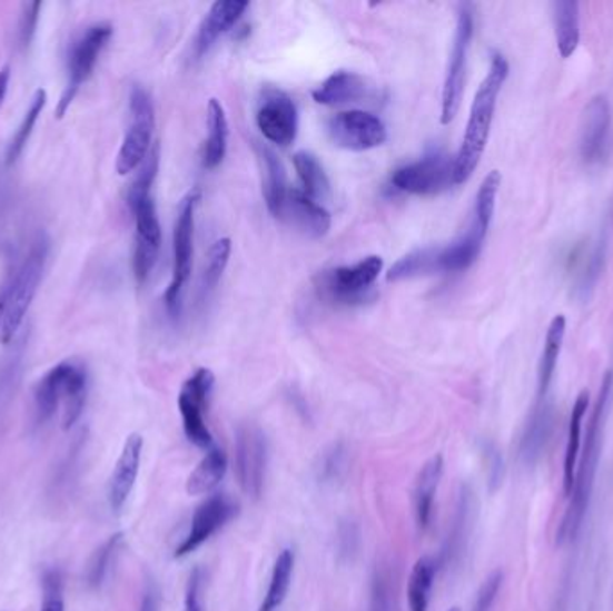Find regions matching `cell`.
Masks as SVG:
<instances>
[{
  "label": "cell",
  "mask_w": 613,
  "mask_h": 611,
  "mask_svg": "<svg viewBox=\"0 0 613 611\" xmlns=\"http://www.w3.org/2000/svg\"><path fill=\"white\" fill-rule=\"evenodd\" d=\"M122 542H125V534L116 533L93 552L92 560L88 563L87 575H85L90 589H99L105 583Z\"/></svg>",
  "instance_id": "obj_34"
},
{
  "label": "cell",
  "mask_w": 613,
  "mask_h": 611,
  "mask_svg": "<svg viewBox=\"0 0 613 611\" xmlns=\"http://www.w3.org/2000/svg\"><path fill=\"white\" fill-rule=\"evenodd\" d=\"M214 384H216L214 373L208 368H199L185 381L178 395V410H180L185 436L192 445L205 451L214 446L212 433L205 422Z\"/></svg>",
  "instance_id": "obj_9"
},
{
  "label": "cell",
  "mask_w": 613,
  "mask_h": 611,
  "mask_svg": "<svg viewBox=\"0 0 613 611\" xmlns=\"http://www.w3.org/2000/svg\"><path fill=\"white\" fill-rule=\"evenodd\" d=\"M144 440L140 434H129L122 446L116 469L111 474L108 486V502L111 510L120 511L134 492L135 483L139 477L140 461H142Z\"/></svg>",
  "instance_id": "obj_19"
},
{
  "label": "cell",
  "mask_w": 613,
  "mask_h": 611,
  "mask_svg": "<svg viewBox=\"0 0 613 611\" xmlns=\"http://www.w3.org/2000/svg\"><path fill=\"white\" fill-rule=\"evenodd\" d=\"M556 47L563 60L571 58L580 46V4L574 0L553 2Z\"/></svg>",
  "instance_id": "obj_25"
},
{
  "label": "cell",
  "mask_w": 613,
  "mask_h": 611,
  "mask_svg": "<svg viewBox=\"0 0 613 611\" xmlns=\"http://www.w3.org/2000/svg\"><path fill=\"white\" fill-rule=\"evenodd\" d=\"M11 79V69L6 65L0 69V106L4 102L6 93H8V88H10Z\"/></svg>",
  "instance_id": "obj_48"
},
{
  "label": "cell",
  "mask_w": 613,
  "mask_h": 611,
  "mask_svg": "<svg viewBox=\"0 0 613 611\" xmlns=\"http://www.w3.org/2000/svg\"><path fill=\"white\" fill-rule=\"evenodd\" d=\"M208 137L205 142L204 166L205 169H216L221 166L228 148V119L221 101L210 99L207 110Z\"/></svg>",
  "instance_id": "obj_26"
},
{
  "label": "cell",
  "mask_w": 613,
  "mask_h": 611,
  "mask_svg": "<svg viewBox=\"0 0 613 611\" xmlns=\"http://www.w3.org/2000/svg\"><path fill=\"white\" fill-rule=\"evenodd\" d=\"M295 561L296 556L293 549H284L278 554L275 565H273L268 592H266V598H264L258 611H277L284 604L287 593H289L293 574H295Z\"/></svg>",
  "instance_id": "obj_29"
},
{
  "label": "cell",
  "mask_w": 613,
  "mask_h": 611,
  "mask_svg": "<svg viewBox=\"0 0 613 611\" xmlns=\"http://www.w3.org/2000/svg\"><path fill=\"white\" fill-rule=\"evenodd\" d=\"M507 76H510V63L501 52H494L486 78L483 79V83L475 92L471 116H468L465 135H463L462 148L454 157V181L456 185L466 184L479 166L484 149L488 144L498 96L506 83Z\"/></svg>",
  "instance_id": "obj_1"
},
{
  "label": "cell",
  "mask_w": 613,
  "mask_h": 611,
  "mask_svg": "<svg viewBox=\"0 0 613 611\" xmlns=\"http://www.w3.org/2000/svg\"><path fill=\"white\" fill-rule=\"evenodd\" d=\"M490 457V479L492 483H498L501 481V470H503V463H501V455L497 451H486Z\"/></svg>",
  "instance_id": "obj_47"
},
{
  "label": "cell",
  "mask_w": 613,
  "mask_h": 611,
  "mask_svg": "<svg viewBox=\"0 0 613 611\" xmlns=\"http://www.w3.org/2000/svg\"><path fill=\"white\" fill-rule=\"evenodd\" d=\"M427 273H434V249H419L401 258L387 273V280L398 282Z\"/></svg>",
  "instance_id": "obj_37"
},
{
  "label": "cell",
  "mask_w": 613,
  "mask_h": 611,
  "mask_svg": "<svg viewBox=\"0 0 613 611\" xmlns=\"http://www.w3.org/2000/svg\"><path fill=\"white\" fill-rule=\"evenodd\" d=\"M369 611H393L392 574L384 565L377 566L372 575Z\"/></svg>",
  "instance_id": "obj_40"
},
{
  "label": "cell",
  "mask_w": 613,
  "mask_h": 611,
  "mask_svg": "<svg viewBox=\"0 0 613 611\" xmlns=\"http://www.w3.org/2000/svg\"><path fill=\"white\" fill-rule=\"evenodd\" d=\"M128 205L134 211L135 228H137L134 254L135 278L139 284H144L151 275L152 267L157 266L161 246V226L152 196L129 199Z\"/></svg>",
  "instance_id": "obj_12"
},
{
  "label": "cell",
  "mask_w": 613,
  "mask_h": 611,
  "mask_svg": "<svg viewBox=\"0 0 613 611\" xmlns=\"http://www.w3.org/2000/svg\"><path fill=\"white\" fill-rule=\"evenodd\" d=\"M548 427H551V414L544 407V410L533 414L526 434H524V440H522V455L527 461L535 460L536 454L542 451V446L545 445V440L548 436Z\"/></svg>",
  "instance_id": "obj_38"
},
{
  "label": "cell",
  "mask_w": 613,
  "mask_h": 611,
  "mask_svg": "<svg viewBox=\"0 0 613 611\" xmlns=\"http://www.w3.org/2000/svg\"><path fill=\"white\" fill-rule=\"evenodd\" d=\"M368 97V85L365 78L348 70H337L328 76L313 92L314 101L323 106H342L359 102Z\"/></svg>",
  "instance_id": "obj_23"
},
{
  "label": "cell",
  "mask_w": 613,
  "mask_h": 611,
  "mask_svg": "<svg viewBox=\"0 0 613 611\" xmlns=\"http://www.w3.org/2000/svg\"><path fill=\"white\" fill-rule=\"evenodd\" d=\"M278 219H284L295 226L296 230H300L301 234L313 237V239H319L323 235H327L333 225L327 208L322 207L318 201H314L300 189L287 193L286 203H284Z\"/></svg>",
  "instance_id": "obj_18"
},
{
  "label": "cell",
  "mask_w": 613,
  "mask_h": 611,
  "mask_svg": "<svg viewBox=\"0 0 613 611\" xmlns=\"http://www.w3.org/2000/svg\"><path fill=\"white\" fill-rule=\"evenodd\" d=\"M257 126L269 142L287 148L298 135V110L280 88H264L258 99Z\"/></svg>",
  "instance_id": "obj_13"
},
{
  "label": "cell",
  "mask_w": 613,
  "mask_h": 611,
  "mask_svg": "<svg viewBox=\"0 0 613 611\" xmlns=\"http://www.w3.org/2000/svg\"><path fill=\"white\" fill-rule=\"evenodd\" d=\"M40 10H42V4H40V2H32V4H28L23 8V14L22 19H20L19 29L20 43H22L23 47L29 46L32 37H34Z\"/></svg>",
  "instance_id": "obj_44"
},
{
  "label": "cell",
  "mask_w": 613,
  "mask_h": 611,
  "mask_svg": "<svg viewBox=\"0 0 613 611\" xmlns=\"http://www.w3.org/2000/svg\"><path fill=\"white\" fill-rule=\"evenodd\" d=\"M248 6L246 0H219L216 2L199 28L196 43H194L196 56L207 55L223 35L236 28L240 17L248 10Z\"/></svg>",
  "instance_id": "obj_21"
},
{
  "label": "cell",
  "mask_w": 613,
  "mask_h": 611,
  "mask_svg": "<svg viewBox=\"0 0 613 611\" xmlns=\"http://www.w3.org/2000/svg\"><path fill=\"white\" fill-rule=\"evenodd\" d=\"M346 463H348V454H346V446L343 443L328 446L316 466L319 481L325 484L336 483L345 474Z\"/></svg>",
  "instance_id": "obj_39"
},
{
  "label": "cell",
  "mask_w": 613,
  "mask_h": 611,
  "mask_svg": "<svg viewBox=\"0 0 613 611\" xmlns=\"http://www.w3.org/2000/svg\"><path fill=\"white\" fill-rule=\"evenodd\" d=\"M139 611H158V595L155 590H149V592H146Z\"/></svg>",
  "instance_id": "obj_49"
},
{
  "label": "cell",
  "mask_w": 613,
  "mask_h": 611,
  "mask_svg": "<svg viewBox=\"0 0 613 611\" xmlns=\"http://www.w3.org/2000/svg\"><path fill=\"white\" fill-rule=\"evenodd\" d=\"M231 243L230 239H219L214 243L212 248L208 252L207 267H205L204 285L201 290L208 296L216 289L217 284L221 280L228 260H230Z\"/></svg>",
  "instance_id": "obj_36"
},
{
  "label": "cell",
  "mask_w": 613,
  "mask_h": 611,
  "mask_svg": "<svg viewBox=\"0 0 613 611\" xmlns=\"http://www.w3.org/2000/svg\"><path fill=\"white\" fill-rule=\"evenodd\" d=\"M395 189L416 196H434L447 190L454 181V157L445 151H431L422 160L401 167L392 176Z\"/></svg>",
  "instance_id": "obj_10"
},
{
  "label": "cell",
  "mask_w": 613,
  "mask_h": 611,
  "mask_svg": "<svg viewBox=\"0 0 613 611\" xmlns=\"http://www.w3.org/2000/svg\"><path fill=\"white\" fill-rule=\"evenodd\" d=\"M46 105L47 92L43 88H38L37 92L32 93L28 111H26V116H23L22 122H20L19 129H17V134L11 138L8 151H6V164H8V166L19 160L23 148H26V144H28L29 138H31L32 129H34V125H37L38 117L42 116Z\"/></svg>",
  "instance_id": "obj_33"
},
{
  "label": "cell",
  "mask_w": 613,
  "mask_h": 611,
  "mask_svg": "<svg viewBox=\"0 0 613 611\" xmlns=\"http://www.w3.org/2000/svg\"><path fill=\"white\" fill-rule=\"evenodd\" d=\"M612 110L604 96L592 97L583 110L580 131V155L586 164H600L610 146Z\"/></svg>",
  "instance_id": "obj_17"
},
{
  "label": "cell",
  "mask_w": 613,
  "mask_h": 611,
  "mask_svg": "<svg viewBox=\"0 0 613 611\" xmlns=\"http://www.w3.org/2000/svg\"><path fill=\"white\" fill-rule=\"evenodd\" d=\"M337 543H339V554L342 556H352L357 551V545H359V529L354 522H345V524L339 528V538H337Z\"/></svg>",
  "instance_id": "obj_45"
},
{
  "label": "cell",
  "mask_w": 613,
  "mask_h": 611,
  "mask_svg": "<svg viewBox=\"0 0 613 611\" xmlns=\"http://www.w3.org/2000/svg\"><path fill=\"white\" fill-rule=\"evenodd\" d=\"M111 35H113L111 23H93L90 28L85 29L72 42V46H70L69 63H67L69 78H67V87H65L60 102H58V108H56V117L58 119H61L67 114L69 106L72 105L76 96H78L79 88L83 87L88 79H90V76H92L97 61H99V56H101L105 47L110 42Z\"/></svg>",
  "instance_id": "obj_7"
},
{
  "label": "cell",
  "mask_w": 613,
  "mask_h": 611,
  "mask_svg": "<svg viewBox=\"0 0 613 611\" xmlns=\"http://www.w3.org/2000/svg\"><path fill=\"white\" fill-rule=\"evenodd\" d=\"M501 184H503V176L498 170H492L483 179L477 196H475L474 221L479 223L486 230H490V225L494 221L495 205H497Z\"/></svg>",
  "instance_id": "obj_35"
},
{
  "label": "cell",
  "mask_w": 613,
  "mask_h": 611,
  "mask_svg": "<svg viewBox=\"0 0 613 611\" xmlns=\"http://www.w3.org/2000/svg\"><path fill=\"white\" fill-rule=\"evenodd\" d=\"M184 611H205L204 607V572L194 569L189 583L185 589Z\"/></svg>",
  "instance_id": "obj_43"
},
{
  "label": "cell",
  "mask_w": 613,
  "mask_h": 611,
  "mask_svg": "<svg viewBox=\"0 0 613 611\" xmlns=\"http://www.w3.org/2000/svg\"><path fill=\"white\" fill-rule=\"evenodd\" d=\"M88 372L78 361H63L40 378L34 390L38 423H46L63 407V428L69 431L87 404Z\"/></svg>",
  "instance_id": "obj_3"
},
{
  "label": "cell",
  "mask_w": 613,
  "mask_h": 611,
  "mask_svg": "<svg viewBox=\"0 0 613 611\" xmlns=\"http://www.w3.org/2000/svg\"><path fill=\"white\" fill-rule=\"evenodd\" d=\"M260 157L264 161V170H266V181H264V198H266V205L268 210L271 211L273 217L280 216L284 203H286L287 193V179L286 169L281 166V161L278 160L275 152L269 149H260Z\"/></svg>",
  "instance_id": "obj_30"
},
{
  "label": "cell",
  "mask_w": 613,
  "mask_h": 611,
  "mask_svg": "<svg viewBox=\"0 0 613 611\" xmlns=\"http://www.w3.org/2000/svg\"><path fill=\"white\" fill-rule=\"evenodd\" d=\"M434 575H436V561L431 556L419 558L411 570L409 583H407L409 611L429 610Z\"/></svg>",
  "instance_id": "obj_32"
},
{
  "label": "cell",
  "mask_w": 613,
  "mask_h": 611,
  "mask_svg": "<svg viewBox=\"0 0 613 611\" xmlns=\"http://www.w3.org/2000/svg\"><path fill=\"white\" fill-rule=\"evenodd\" d=\"M199 203H201V190L196 187L185 196L176 217L175 235H172V280L164 296L167 313L171 317H180L185 284L189 282L190 272H192L194 225H196V210Z\"/></svg>",
  "instance_id": "obj_5"
},
{
  "label": "cell",
  "mask_w": 613,
  "mask_h": 611,
  "mask_svg": "<svg viewBox=\"0 0 613 611\" xmlns=\"http://www.w3.org/2000/svg\"><path fill=\"white\" fill-rule=\"evenodd\" d=\"M293 161H295L296 175L300 178L301 190L314 201L328 198L330 181L318 158L314 157L313 152L298 151L293 157Z\"/></svg>",
  "instance_id": "obj_31"
},
{
  "label": "cell",
  "mask_w": 613,
  "mask_h": 611,
  "mask_svg": "<svg viewBox=\"0 0 613 611\" xmlns=\"http://www.w3.org/2000/svg\"><path fill=\"white\" fill-rule=\"evenodd\" d=\"M504 574L501 570H495L494 574L490 575L488 580L484 581L481 587L477 599H475L474 610L472 611H490L494 607L497 599L498 590L503 587Z\"/></svg>",
  "instance_id": "obj_42"
},
{
  "label": "cell",
  "mask_w": 613,
  "mask_h": 611,
  "mask_svg": "<svg viewBox=\"0 0 613 611\" xmlns=\"http://www.w3.org/2000/svg\"><path fill=\"white\" fill-rule=\"evenodd\" d=\"M42 611H65L60 570H47L42 581Z\"/></svg>",
  "instance_id": "obj_41"
},
{
  "label": "cell",
  "mask_w": 613,
  "mask_h": 611,
  "mask_svg": "<svg viewBox=\"0 0 613 611\" xmlns=\"http://www.w3.org/2000/svg\"><path fill=\"white\" fill-rule=\"evenodd\" d=\"M448 611H462V610H459V608H457V607H454V608H451V610H448Z\"/></svg>",
  "instance_id": "obj_50"
},
{
  "label": "cell",
  "mask_w": 613,
  "mask_h": 611,
  "mask_svg": "<svg viewBox=\"0 0 613 611\" xmlns=\"http://www.w3.org/2000/svg\"><path fill=\"white\" fill-rule=\"evenodd\" d=\"M237 513H239V504L231 501L230 496L212 495L207 499L194 513L189 533L185 534L184 542L176 548V560L198 551L217 531H221L234 516H237Z\"/></svg>",
  "instance_id": "obj_16"
},
{
  "label": "cell",
  "mask_w": 613,
  "mask_h": 611,
  "mask_svg": "<svg viewBox=\"0 0 613 611\" xmlns=\"http://www.w3.org/2000/svg\"><path fill=\"white\" fill-rule=\"evenodd\" d=\"M11 275L0 284V331L4 325L6 311H8V302H10Z\"/></svg>",
  "instance_id": "obj_46"
},
{
  "label": "cell",
  "mask_w": 613,
  "mask_h": 611,
  "mask_svg": "<svg viewBox=\"0 0 613 611\" xmlns=\"http://www.w3.org/2000/svg\"><path fill=\"white\" fill-rule=\"evenodd\" d=\"M567 332V319L563 314L554 316L548 323L547 334H545L544 352L540 358L538 368V396L544 398L551 382H553L556 364H558L560 354H562L563 339Z\"/></svg>",
  "instance_id": "obj_28"
},
{
  "label": "cell",
  "mask_w": 613,
  "mask_h": 611,
  "mask_svg": "<svg viewBox=\"0 0 613 611\" xmlns=\"http://www.w3.org/2000/svg\"><path fill=\"white\" fill-rule=\"evenodd\" d=\"M443 475V457L434 455L422 466L416 475L413 504H415L416 525L419 531H427L433 522L434 499L438 492L439 481Z\"/></svg>",
  "instance_id": "obj_22"
},
{
  "label": "cell",
  "mask_w": 613,
  "mask_h": 611,
  "mask_svg": "<svg viewBox=\"0 0 613 611\" xmlns=\"http://www.w3.org/2000/svg\"><path fill=\"white\" fill-rule=\"evenodd\" d=\"M384 260L377 255L363 258L354 266L336 267L323 275V290L328 298L339 304H355L365 298L372 285L383 273Z\"/></svg>",
  "instance_id": "obj_15"
},
{
  "label": "cell",
  "mask_w": 613,
  "mask_h": 611,
  "mask_svg": "<svg viewBox=\"0 0 613 611\" xmlns=\"http://www.w3.org/2000/svg\"><path fill=\"white\" fill-rule=\"evenodd\" d=\"M268 442L255 423H243L236 433V472L246 495L258 499L264 490Z\"/></svg>",
  "instance_id": "obj_11"
},
{
  "label": "cell",
  "mask_w": 613,
  "mask_h": 611,
  "mask_svg": "<svg viewBox=\"0 0 613 611\" xmlns=\"http://www.w3.org/2000/svg\"><path fill=\"white\" fill-rule=\"evenodd\" d=\"M589 391H581L574 407H572L571 422H568L567 446H565V461H563V492L571 496L574 481H576L577 457H580L581 428L589 410Z\"/></svg>",
  "instance_id": "obj_24"
},
{
  "label": "cell",
  "mask_w": 613,
  "mask_h": 611,
  "mask_svg": "<svg viewBox=\"0 0 613 611\" xmlns=\"http://www.w3.org/2000/svg\"><path fill=\"white\" fill-rule=\"evenodd\" d=\"M228 460L219 446H210L204 460L199 461L198 466L192 470V474L187 479V493L190 496L207 495L216 490L217 484L221 483L226 474Z\"/></svg>",
  "instance_id": "obj_27"
},
{
  "label": "cell",
  "mask_w": 613,
  "mask_h": 611,
  "mask_svg": "<svg viewBox=\"0 0 613 611\" xmlns=\"http://www.w3.org/2000/svg\"><path fill=\"white\" fill-rule=\"evenodd\" d=\"M328 135L339 148L348 151H368L387 140L383 120L363 110L342 111L328 120Z\"/></svg>",
  "instance_id": "obj_14"
},
{
  "label": "cell",
  "mask_w": 613,
  "mask_h": 611,
  "mask_svg": "<svg viewBox=\"0 0 613 611\" xmlns=\"http://www.w3.org/2000/svg\"><path fill=\"white\" fill-rule=\"evenodd\" d=\"M474 38V10L471 4H462L457 13L456 32L452 43L451 60L442 92V125H451L456 119L465 90L466 63Z\"/></svg>",
  "instance_id": "obj_8"
},
{
  "label": "cell",
  "mask_w": 613,
  "mask_h": 611,
  "mask_svg": "<svg viewBox=\"0 0 613 611\" xmlns=\"http://www.w3.org/2000/svg\"><path fill=\"white\" fill-rule=\"evenodd\" d=\"M155 106L146 88L135 85L129 92V126L117 155V173L129 175L142 166L152 148Z\"/></svg>",
  "instance_id": "obj_6"
},
{
  "label": "cell",
  "mask_w": 613,
  "mask_h": 611,
  "mask_svg": "<svg viewBox=\"0 0 613 611\" xmlns=\"http://www.w3.org/2000/svg\"><path fill=\"white\" fill-rule=\"evenodd\" d=\"M613 373L609 372L604 375L603 384H601L600 396L592 410L591 422L586 428L585 446L581 454L580 466L576 470V481L571 493V504H568L567 513L563 519L558 531V542H567L572 538H576L580 533L581 524L585 519L586 507L591 502L592 487H594L595 470H597V461H600V443L603 436L604 416H606V407H609L610 395H612Z\"/></svg>",
  "instance_id": "obj_2"
},
{
  "label": "cell",
  "mask_w": 613,
  "mask_h": 611,
  "mask_svg": "<svg viewBox=\"0 0 613 611\" xmlns=\"http://www.w3.org/2000/svg\"><path fill=\"white\" fill-rule=\"evenodd\" d=\"M47 258H49V240L46 237H38L29 248L28 255L23 257L22 264L11 273L10 302L6 311L4 325L0 331V341L4 345H10L28 316L32 299L42 284Z\"/></svg>",
  "instance_id": "obj_4"
},
{
  "label": "cell",
  "mask_w": 613,
  "mask_h": 611,
  "mask_svg": "<svg viewBox=\"0 0 613 611\" xmlns=\"http://www.w3.org/2000/svg\"><path fill=\"white\" fill-rule=\"evenodd\" d=\"M488 230L479 223L472 221L462 239L448 244L447 248L434 249V273L465 272L479 257Z\"/></svg>",
  "instance_id": "obj_20"
}]
</instances>
